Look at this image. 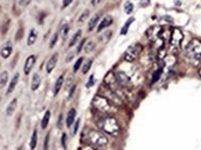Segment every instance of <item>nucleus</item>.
Wrapping results in <instances>:
<instances>
[{
  "label": "nucleus",
  "instance_id": "f257e3e1",
  "mask_svg": "<svg viewBox=\"0 0 201 150\" xmlns=\"http://www.w3.org/2000/svg\"><path fill=\"white\" fill-rule=\"evenodd\" d=\"M98 125H99L102 131L113 135V136H116L120 132L119 123H118L117 119L111 116V115H107V116L102 117L99 120V122H98Z\"/></svg>",
  "mask_w": 201,
  "mask_h": 150
},
{
  "label": "nucleus",
  "instance_id": "f03ea898",
  "mask_svg": "<svg viewBox=\"0 0 201 150\" xmlns=\"http://www.w3.org/2000/svg\"><path fill=\"white\" fill-rule=\"evenodd\" d=\"M185 56L190 62L197 64L201 60V41L193 39L189 42L185 49Z\"/></svg>",
  "mask_w": 201,
  "mask_h": 150
},
{
  "label": "nucleus",
  "instance_id": "7ed1b4c3",
  "mask_svg": "<svg viewBox=\"0 0 201 150\" xmlns=\"http://www.w3.org/2000/svg\"><path fill=\"white\" fill-rule=\"evenodd\" d=\"M93 106L96 110H98L100 113L102 114H106V115H111V113L115 112V107L114 104L111 101H109L107 98H105L102 95H97L93 99Z\"/></svg>",
  "mask_w": 201,
  "mask_h": 150
},
{
  "label": "nucleus",
  "instance_id": "20e7f679",
  "mask_svg": "<svg viewBox=\"0 0 201 150\" xmlns=\"http://www.w3.org/2000/svg\"><path fill=\"white\" fill-rule=\"evenodd\" d=\"M85 140L92 146L96 147H102L108 144V138L106 135L101 131H97V130L87 131L85 135Z\"/></svg>",
  "mask_w": 201,
  "mask_h": 150
},
{
  "label": "nucleus",
  "instance_id": "39448f33",
  "mask_svg": "<svg viewBox=\"0 0 201 150\" xmlns=\"http://www.w3.org/2000/svg\"><path fill=\"white\" fill-rule=\"evenodd\" d=\"M104 83L106 86H108L111 90H113L115 93L119 95L120 97H122V94H123V92H122V86L120 85V83L118 82L116 75L112 71L108 72L106 74V76L104 78Z\"/></svg>",
  "mask_w": 201,
  "mask_h": 150
},
{
  "label": "nucleus",
  "instance_id": "423d86ee",
  "mask_svg": "<svg viewBox=\"0 0 201 150\" xmlns=\"http://www.w3.org/2000/svg\"><path fill=\"white\" fill-rule=\"evenodd\" d=\"M100 92L102 96H104L105 98H107L109 101H111L114 105H122V99L121 97L118 95L117 93H115L113 90H111L106 85H103L102 87H100Z\"/></svg>",
  "mask_w": 201,
  "mask_h": 150
},
{
  "label": "nucleus",
  "instance_id": "0eeeda50",
  "mask_svg": "<svg viewBox=\"0 0 201 150\" xmlns=\"http://www.w3.org/2000/svg\"><path fill=\"white\" fill-rule=\"evenodd\" d=\"M142 49H143V47H142V45L140 43H135L133 45H131L125 52V55H124L125 60H127V61H129V62L134 61V60L140 55Z\"/></svg>",
  "mask_w": 201,
  "mask_h": 150
},
{
  "label": "nucleus",
  "instance_id": "6e6552de",
  "mask_svg": "<svg viewBox=\"0 0 201 150\" xmlns=\"http://www.w3.org/2000/svg\"><path fill=\"white\" fill-rule=\"evenodd\" d=\"M183 33L182 31L175 27L172 29V31H171V34H170V44L172 45L173 48H179L180 45H181V42H182L183 40Z\"/></svg>",
  "mask_w": 201,
  "mask_h": 150
},
{
  "label": "nucleus",
  "instance_id": "1a4fd4ad",
  "mask_svg": "<svg viewBox=\"0 0 201 150\" xmlns=\"http://www.w3.org/2000/svg\"><path fill=\"white\" fill-rule=\"evenodd\" d=\"M115 75H116V78L118 80V82L120 83V85L122 87L130 86V83H131L130 77L124 71H117V73Z\"/></svg>",
  "mask_w": 201,
  "mask_h": 150
},
{
  "label": "nucleus",
  "instance_id": "9d476101",
  "mask_svg": "<svg viewBox=\"0 0 201 150\" xmlns=\"http://www.w3.org/2000/svg\"><path fill=\"white\" fill-rule=\"evenodd\" d=\"M35 56L34 55H30L28 56L25 60V63H24V67H23V71L25 75H28L30 73V71L32 70L34 64H35Z\"/></svg>",
  "mask_w": 201,
  "mask_h": 150
},
{
  "label": "nucleus",
  "instance_id": "9b49d317",
  "mask_svg": "<svg viewBox=\"0 0 201 150\" xmlns=\"http://www.w3.org/2000/svg\"><path fill=\"white\" fill-rule=\"evenodd\" d=\"M57 59H58V54L57 53H55L50 58V60H48L47 63H46V71H47V73H50L52 70L55 69L56 65V62H57Z\"/></svg>",
  "mask_w": 201,
  "mask_h": 150
},
{
  "label": "nucleus",
  "instance_id": "f8f14e48",
  "mask_svg": "<svg viewBox=\"0 0 201 150\" xmlns=\"http://www.w3.org/2000/svg\"><path fill=\"white\" fill-rule=\"evenodd\" d=\"M161 33V28L160 27H157V26H154L152 27L149 31H148V37L151 39V40H157L159 38V35Z\"/></svg>",
  "mask_w": 201,
  "mask_h": 150
},
{
  "label": "nucleus",
  "instance_id": "ddd939ff",
  "mask_svg": "<svg viewBox=\"0 0 201 150\" xmlns=\"http://www.w3.org/2000/svg\"><path fill=\"white\" fill-rule=\"evenodd\" d=\"M41 83V77L40 75L38 73H34L33 74V77H32V80H31V90H36L38 89L39 85Z\"/></svg>",
  "mask_w": 201,
  "mask_h": 150
},
{
  "label": "nucleus",
  "instance_id": "4468645a",
  "mask_svg": "<svg viewBox=\"0 0 201 150\" xmlns=\"http://www.w3.org/2000/svg\"><path fill=\"white\" fill-rule=\"evenodd\" d=\"M112 23H113V18H112V16H106V17L101 21V23L99 24V27H98V31L100 32L101 30L105 29L106 27H109Z\"/></svg>",
  "mask_w": 201,
  "mask_h": 150
},
{
  "label": "nucleus",
  "instance_id": "2eb2a0df",
  "mask_svg": "<svg viewBox=\"0 0 201 150\" xmlns=\"http://www.w3.org/2000/svg\"><path fill=\"white\" fill-rule=\"evenodd\" d=\"M17 107V98H14L12 101L8 104V106L6 108V115L7 116H11V115L14 113L15 109Z\"/></svg>",
  "mask_w": 201,
  "mask_h": 150
},
{
  "label": "nucleus",
  "instance_id": "dca6fc26",
  "mask_svg": "<svg viewBox=\"0 0 201 150\" xmlns=\"http://www.w3.org/2000/svg\"><path fill=\"white\" fill-rule=\"evenodd\" d=\"M76 115H77V112L75 109H71L70 111L67 113V116H66V126L67 127H71L73 121H75V118H76Z\"/></svg>",
  "mask_w": 201,
  "mask_h": 150
},
{
  "label": "nucleus",
  "instance_id": "f3484780",
  "mask_svg": "<svg viewBox=\"0 0 201 150\" xmlns=\"http://www.w3.org/2000/svg\"><path fill=\"white\" fill-rule=\"evenodd\" d=\"M18 79H19V73H15V75L12 77L11 79V81H10V84H9V86H8V89H7V94H10L14 88H15L16 86V84L18 82Z\"/></svg>",
  "mask_w": 201,
  "mask_h": 150
},
{
  "label": "nucleus",
  "instance_id": "a211bd4d",
  "mask_svg": "<svg viewBox=\"0 0 201 150\" xmlns=\"http://www.w3.org/2000/svg\"><path fill=\"white\" fill-rule=\"evenodd\" d=\"M36 38H37V32L36 30L34 29H31L30 32H29V35H28V38H27V45H33L34 42L36 41Z\"/></svg>",
  "mask_w": 201,
  "mask_h": 150
},
{
  "label": "nucleus",
  "instance_id": "6ab92c4d",
  "mask_svg": "<svg viewBox=\"0 0 201 150\" xmlns=\"http://www.w3.org/2000/svg\"><path fill=\"white\" fill-rule=\"evenodd\" d=\"M62 83H63V76H60L56 81L55 88H53V94L55 95H57L58 92L61 91V89L62 87Z\"/></svg>",
  "mask_w": 201,
  "mask_h": 150
},
{
  "label": "nucleus",
  "instance_id": "aec40b11",
  "mask_svg": "<svg viewBox=\"0 0 201 150\" xmlns=\"http://www.w3.org/2000/svg\"><path fill=\"white\" fill-rule=\"evenodd\" d=\"M134 21H135V18L134 17H131V18H129L128 20H127V22L124 24V26L122 27V29H121V35L127 34V32H128V30H129L130 25L133 23Z\"/></svg>",
  "mask_w": 201,
  "mask_h": 150
},
{
  "label": "nucleus",
  "instance_id": "412c9836",
  "mask_svg": "<svg viewBox=\"0 0 201 150\" xmlns=\"http://www.w3.org/2000/svg\"><path fill=\"white\" fill-rule=\"evenodd\" d=\"M37 145V130L35 129L33 131L32 135H31V139H30V143H29V146H30L31 150H34Z\"/></svg>",
  "mask_w": 201,
  "mask_h": 150
},
{
  "label": "nucleus",
  "instance_id": "4be33fe9",
  "mask_svg": "<svg viewBox=\"0 0 201 150\" xmlns=\"http://www.w3.org/2000/svg\"><path fill=\"white\" fill-rule=\"evenodd\" d=\"M100 17H101L100 14H96L95 16L90 20V22H89V30L90 31H92V30L96 27L97 23L99 22V20H100Z\"/></svg>",
  "mask_w": 201,
  "mask_h": 150
},
{
  "label": "nucleus",
  "instance_id": "5701e85b",
  "mask_svg": "<svg viewBox=\"0 0 201 150\" xmlns=\"http://www.w3.org/2000/svg\"><path fill=\"white\" fill-rule=\"evenodd\" d=\"M50 110H47L45 114V116H43L42 120H41V128L42 129H45L47 127V124H48V122H50Z\"/></svg>",
  "mask_w": 201,
  "mask_h": 150
},
{
  "label": "nucleus",
  "instance_id": "b1692460",
  "mask_svg": "<svg viewBox=\"0 0 201 150\" xmlns=\"http://www.w3.org/2000/svg\"><path fill=\"white\" fill-rule=\"evenodd\" d=\"M68 32H70V26H68L67 24L63 25V26L61 27V36L62 41H66V40Z\"/></svg>",
  "mask_w": 201,
  "mask_h": 150
},
{
  "label": "nucleus",
  "instance_id": "393cba45",
  "mask_svg": "<svg viewBox=\"0 0 201 150\" xmlns=\"http://www.w3.org/2000/svg\"><path fill=\"white\" fill-rule=\"evenodd\" d=\"M162 72H163V67H160L157 71H155L154 72V74H153V77H152V80H151V83L152 84H154V83H156L158 80L160 79V77H161V75H162Z\"/></svg>",
  "mask_w": 201,
  "mask_h": 150
},
{
  "label": "nucleus",
  "instance_id": "a878e982",
  "mask_svg": "<svg viewBox=\"0 0 201 150\" xmlns=\"http://www.w3.org/2000/svg\"><path fill=\"white\" fill-rule=\"evenodd\" d=\"M11 52H12V47L6 46V47L2 48V50H1V56H2L4 59H6V58H8L9 56H10Z\"/></svg>",
  "mask_w": 201,
  "mask_h": 150
},
{
  "label": "nucleus",
  "instance_id": "bb28decb",
  "mask_svg": "<svg viewBox=\"0 0 201 150\" xmlns=\"http://www.w3.org/2000/svg\"><path fill=\"white\" fill-rule=\"evenodd\" d=\"M81 35H82V30H77V33H76L75 35H73V37L71 38V42H70V45H68V46H70V47H72L73 45H76V43L77 42L78 38L81 37Z\"/></svg>",
  "mask_w": 201,
  "mask_h": 150
},
{
  "label": "nucleus",
  "instance_id": "cd10ccee",
  "mask_svg": "<svg viewBox=\"0 0 201 150\" xmlns=\"http://www.w3.org/2000/svg\"><path fill=\"white\" fill-rule=\"evenodd\" d=\"M133 9H134V5L133 3H131L130 1H126L125 5H124V10H125V12L127 14H131L132 11H133Z\"/></svg>",
  "mask_w": 201,
  "mask_h": 150
},
{
  "label": "nucleus",
  "instance_id": "c85d7f7f",
  "mask_svg": "<svg viewBox=\"0 0 201 150\" xmlns=\"http://www.w3.org/2000/svg\"><path fill=\"white\" fill-rule=\"evenodd\" d=\"M8 80V73L7 71H3L1 73V77H0V84H1V87H3L4 85L7 83Z\"/></svg>",
  "mask_w": 201,
  "mask_h": 150
},
{
  "label": "nucleus",
  "instance_id": "c756f323",
  "mask_svg": "<svg viewBox=\"0 0 201 150\" xmlns=\"http://www.w3.org/2000/svg\"><path fill=\"white\" fill-rule=\"evenodd\" d=\"M94 48H95V43L93 42V41H90L89 43H87L86 45H85V50L87 52V53H90V52H92L93 50H94Z\"/></svg>",
  "mask_w": 201,
  "mask_h": 150
},
{
  "label": "nucleus",
  "instance_id": "7c9ffc66",
  "mask_svg": "<svg viewBox=\"0 0 201 150\" xmlns=\"http://www.w3.org/2000/svg\"><path fill=\"white\" fill-rule=\"evenodd\" d=\"M82 60H84V58H82V57H80V58L77 60V62L75 63V65H73V71H75V72H77V70L80 69L81 65L82 63Z\"/></svg>",
  "mask_w": 201,
  "mask_h": 150
},
{
  "label": "nucleus",
  "instance_id": "2f4dec72",
  "mask_svg": "<svg viewBox=\"0 0 201 150\" xmlns=\"http://www.w3.org/2000/svg\"><path fill=\"white\" fill-rule=\"evenodd\" d=\"M92 64H93V60H89V61H87V62L85 64L84 68H82V73H84V74H87V72H89V70L91 69Z\"/></svg>",
  "mask_w": 201,
  "mask_h": 150
},
{
  "label": "nucleus",
  "instance_id": "473e14b6",
  "mask_svg": "<svg viewBox=\"0 0 201 150\" xmlns=\"http://www.w3.org/2000/svg\"><path fill=\"white\" fill-rule=\"evenodd\" d=\"M89 15H90V11L89 10H86V11L80 16V18H78V22H84L85 20L89 17Z\"/></svg>",
  "mask_w": 201,
  "mask_h": 150
},
{
  "label": "nucleus",
  "instance_id": "72a5a7b5",
  "mask_svg": "<svg viewBox=\"0 0 201 150\" xmlns=\"http://www.w3.org/2000/svg\"><path fill=\"white\" fill-rule=\"evenodd\" d=\"M50 133L46 134L45 139V142H43V150H47L48 149V143H50Z\"/></svg>",
  "mask_w": 201,
  "mask_h": 150
},
{
  "label": "nucleus",
  "instance_id": "f704fd0d",
  "mask_svg": "<svg viewBox=\"0 0 201 150\" xmlns=\"http://www.w3.org/2000/svg\"><path fill=\"white\" fill-rule=\"evenodd\" d=\"M94 82H95V76H94V74H93V75H91L89 81H87V88L92 87L93 85H94Z\"/></svg>",
  "mask_w": 201,
  "mask_h": 150
},
{
  "label": "nucleus",
  "instance_id": "c9c22d12",
  "mask_svg": "<svg viewBox=\"0 0 201 150\" xmlns=\"http://www.w3.org/2000/svg\"><path fill=\"white\" fill-rule=\"evenodd\" d=\"M57 37H58V35H57V33H56L55 35H53V37L51 38V41H50V48H52L53 46L56 45V41H57Z\"/></svg>",
  "mask_w": 201,
  "mask_h": 150
},
{
  "label": "nucleus",
  "instance_id": "e433bc0d",
  "mask_svg": "<svg viewBox=\"0 0 201 150\" xmlns=\"http://www.w3.org/2000/svg\"><path fill=\"white\" fill-rule=\"evenodd\" d=\"M85 43H86V39H82V41L80 42V44H78V46H77V53H80L82 51V48L84 47Z\"/></svg>",
  "mask_w": 201,
  "mask_h": 150
},
{
  "label": "nucleus",
  "instance_id": "4c0bfd02",
  "mask_svg": "<svg viewBox=\"0 0 201 150\" xmlns=\"http://www.w3.org/2000/svg\"><path fill=\"white\" fill-rule=\"evenodd\" d=\"M66 135L63 133L62 134V137H61V144H62V147L66 150Z\"/></svg>",
  "mask_w": 201,
  "mask_h": 150
},
{
  "label": "nucleus",
  "instance_id": "58836bf2",
  "mask_svg": "<svg viewBox=\"0 0 201 150\" xmlns=\"http://www.w3.org/2000/svg\"><path fill=\"white\" fill-rule=\"evenodd\" d=\"M19 1V4L21 5V6H26L29 3H30L31 0H18Z\"/></svg>",
  "mask_w": 201,
  "mask_h": 150
},
{
  "label": "nucleus",
  "instance_id": "ea45409f",
  "mask_svg": "<svg viewBox=\"0 0 201 150\" xmlns=\"http://www.w3.org/2000/svg\"><path fill=\"white\" fill-rule=\"evenodd\" d=\"M78 125H80V119H77V121L76 122V124H75V127H73V134H76L77 133V129H78Z\"/></svg>",
  "mask_w": 201,
  "mask_h": 150
},
{
  "label": "nucleus",
  "instance_id": "a19ab883",
  "mask_svg": "<svg viewBox=\"0 0 201 150\" xmlns=\"http://www.w3.org/2000/svg\"><path fill=\"white\" fill-rule=\"evenodd\" d=\"M78 150H97V149L93 146H84V147H81Z\"/></svg>",
  "mask_w": 201,
  "mask_h": 150
},
{
  "label": "nucleus",
  "instance_id": "79ce46f5",
  "mask_svg": "<svg viewBox=\"0 0 201 150\" xmlns=\"http://www.w3.org/2000/svg\"><path fill=\"white\" fill-rule=\"evenodd\" d=\"M71 1L72 0H63V4H62V6L63 7H66V6H68L71 3Z\"/></svg>",
  "mask_w": 201,
  "mask_h": 150
},
{
  "label": "nucleus",
  "instance_id": "37998d69",
  "mask_svg": "<svg viewBox=\"0 0 201 150\" xmlns=\"http://www.w3.org/2000/svg\"><path fill=\"white\" fill-rule=\"evenodd\" d=\"M75 89H76V85H73V86L71 88V90H70V94H68V97H71L72 96V94H73V92H75Z\"/></svg>",
  "mask_w": 201,
  "mask_h": 150
},
{
  "label": "nucleus",
  "instance_id": "c03bdc74",
  "mask_svg": "<svg viewBox=\"0 0 201 150\" xmlns=\"http://www.w3.org/2000/svg\"><path fill=\"white\" fill-rule=\"evenodd\" d=\"M61 120H62V115L61 114L60 117H58V123H57V126L58 127H61Z\"/></svg>",
  "mask_w": 201,
  "mask_h": 150
},
{
  "label": "nucleus",
  "instance_id": "a18cd8bd",
  "mask_svg": "<svg viewBox=\"0 0 201 150\" xmlns=\"http://www.w3.org/2000/svg\"><path fill=\"white\" fill-rule=\"evenodd\" d=\"M199 75H200V76H201V68L199 69Z\"/></svg>",
  "mask_w": 201,
  "mask_h": 150
}]
</instances>
